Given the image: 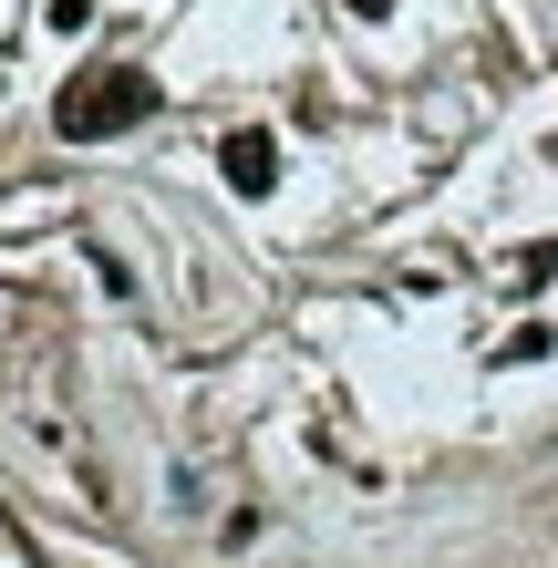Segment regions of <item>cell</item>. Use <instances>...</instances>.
<instances>
[{
  "mask_svg": "<svg viewBox=\"0 0 558 568\" xmlns=\"http://www.w3.org/2000/svg\"><path fill=\"white\" fill-rule=\"evenodd\" d=\"M155 114V83L135 73V62H93V73H73L52 93V124L62 145H104V135H135V124Z\"/></svg>",
  "mask_w": 558,
  "mask_h": 568,
  "instance_id": "cell-1",
  "label": "cell"
},
{
  "mask_svg": "<svg viewBox=\"0 0 558 568\" xmlns=\"http://www.w3.org/2000/svg\"><path fill=\"white\" fill-rule=\"evenodd\" d=\"M217 176L239 186V196H270V186H280V145H270V124H239V135L217 145Z\"/></svg>",
  "mask_w": 558,
  "mask_h": 568,
  "instance_id": "cell-2",
  "label": "cell"
},
{
  "mask_svg": "<svg viewBox=\"0 0 558 568\" xmlns=\"http://www.w3.org/2000/svg\"><path fill=\"white\" fill-rule=\"evenodd\" d=\"M558 280V239H528V248H517V290H548Z\"/></svg>",
  "mask_w": 558,
  "mask_h": 568,
  "instance_id": "cell-3",
  "label": "cell"
},
{
  "mask_svg": "<svg viewBox=\"0 0 558 568\" xmlns=\"http://www.w3.org/2000/svg\"><path fill=\"white\" fill-rule=\"evenodd\" d=\"M352 11H363V21H383V11H393V0H352Z\"/></svg>",
  "mask_w": 558,
  "mask_h": 568,
  "instance_id": "cell-4",
  "label": "cell"
}]
</instances>
